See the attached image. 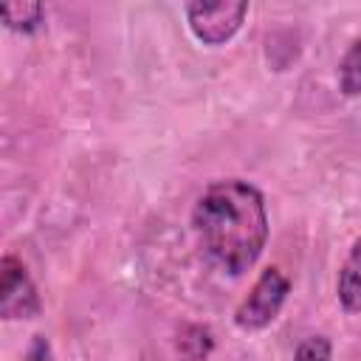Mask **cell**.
<instances>
[{
  "label": "cell",
  "instance_id": "cell-2",
  "mask_svg": "<svg viewBox=\"0 0 361 361\" xmlns=\"http://www.w3.org/2000/svg\"><path fill=\"white\" fill-rule=\"evenodd\" d=\"M290 293V279L282 274V268L271 265L265 268L257 282L251 285L248 296L237 305L234 310V324L245 333H254V330H265L282 310L285 299Z\"/></svg>",
  "mask_w": 361,
  "mask_h": 361
},
{
  "label": "cell",
  "instance_id": "cell-1",
  "mask_svg": "<svg viewBox=\"0 0 361 361\" xmlns=\"http://www.w3.org/2000/svg\"><path fill=\"white\" fill-rule=\"evenodd\" d=\"M192 228L203 254L228 276L257 265L268 243L262 192L243 178H223L203 189L192 209Z\"/></svg>",
  "mask_w": 361,
  "mask_h": 361
},
{
  "label": "cell",
  "instance_id": "cell-8",
  "mask_svg": "<svg viewBox=\"0 0 361 361\" xmlns=\"http://www.w3.org/2000/svg\"><path fill=\"white\" fill-rule=\"evenodd\" d=\"M333 355V344L327 336H307L299 341L293 361H330Z\"/></svg>",
  "mask_w": 361,
  "mask_h": 361
},
{
  "label": "cell",
  "instance_id": "cell-4",
  "mask_svg": "<svg viewBox=\"0 0 361 361\" xmlns=\"http://www.w3.org/2000/svg\"><path fill=\"white\" fill-rule=\"evenodd\" d=\"M39 293L25 265L14 254H6L0 259V316L6 322L34 319L39 316Z\"/></svg>",
  "mask_w": 361,
  "mask_h": 361
},
{
  "label": "cell",
  "instance_id": "cell-5",
  "mask_svg": "<svg viewBox=\"0 0 361 361\" xmlns=\"http://www.w3.org/2000/svg\"><path fill=\"white\" fill-rule=\"evenodd\" d=\"M338 302L347 313H361V234L353 240L336 282Z\"/></svg>",
  "mask_w": 361,
  "mask_h": 361
},
{
  "label": "cell",
  "instance_id": "cell-9",
  "mask_svg": "<svg viewBox=\"0 0 361 361\" xmlns=\"http://www.w3.org/2000/svg\"><path fill=\"white\" fill-rule=\"evenodd\" d=\"M25 361H54V358H51V344L45 341V336H34Z\"/></svg>",
  "mask_w": 361,
  "mask_h": 361
},
{
  "label": "cell",
  "instance_id": "cell-3",
  "mask_svg": "<svg viewBox=\"0 0 361 361\" xmlns=\"http://www.w3.org/2000/svg\"><path fill=\"white\" fill-rule=\"evenodd\" d=\"M186 23L197 42L203 45H226L245 23L248 3L245 0H214V3H186Z\"/></svg>",
  "mask_w": 361,
  "mask_h": 361
},
{
  "label": "cell",
  "instance_id": "cell-7",
  "mask_svg": "<svg viewBox=\"0 0 361 361\" xmlns=\"http://www.w3.org/2000/svg\"><path fill=\"white\" fill-rule=\"evenodd\" d=\"M338 90L344 96H361V39H353L338 62Z\"/></svg>",
  "mask_w": 361,
  "mask_h": 361
},
{
  "label": "cell",
  "instance_id": "cell-6",
  "mask_svg": "<svg viewBox=\"0 0 361 361\" xmlns=\"http://www.w3.org/2000/svg\"><path fill=\"white\" fill-rule=\"evenodd\" d=\"M0 17H3V25H6V28L31 34V31L42 28L45 6H42V3H6V6L0 8Z\"/></svg>",
  "mask_w": 361,
  "mask_h": 361
}]
</instances>
